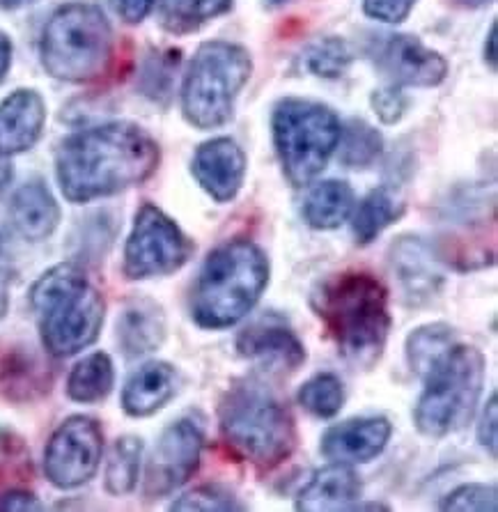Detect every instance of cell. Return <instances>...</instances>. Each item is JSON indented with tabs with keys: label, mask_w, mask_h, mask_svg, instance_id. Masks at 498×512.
<instances>
[{
	"label": "cell",
	"mask_w": 498,
	"mask_h": 512,
	"mask_svg": "<svg viewBox=\"0 0 498 512\" xmlns=\"http://www.w3.org/2000/svg\"><path fill=\"white\" fill-rule=\"evenodd\" d=\"M159 166V145L131 122L79 131L60 145L56 175L72 203H90L143 184Z\"/></svg>",
	"instance_id": "cell-1"
},
{
	"label": "cell",
	"mask_w": 498,
	"mask_h": 512,
	"mask_svg": "<svg viewBox=\"0 0 498 512\" xmlns=\"http://www.w3.org/2000/svg\"><path fill=\"white\" fill-rule=\"evenodd\" d=\"M219 428L241 460L274 469L297 451V423L287 402L260 377H241L219 402Z\"/></svg>",
	"instance_id": "cell-2"
},
{
	"label": "cell",
	"mask_w": 498,
	"mask_h": 512,
	"mask_svg": "<svg viewBox=\"0 0 498 512\" xmlns=\"http://www.w3.org/2000/svg\"><path fill=\"white\" fill-rule=\"evenodd\" d=\"M313 308L340 354L370 368L384 354L393 320L388 290L370 274H340L317 287Z\"/></svg>",
	"instance_id": "cell-3"
},
{
	"label": "cell",
	"mask_w": 498,
	"mask_h": 512,
	"mask_svg": "<svg viewBox=\"0 0 498 512\" xmlns=\"http://www.w3.org/2000/svg\"><path fill=\"white\" fill-rule=\"evenodd\" d=\"M269 285V260L258 244L235 239L209 253L191 294L202 329H230L251 313Z\"/></svg>",
	"instance_id": "cell-4"
},
{
	"label": "cell",
	"mask_w": 498,
	"mask_h": 512,
	"mask_svg": "<svg viewBox=\"0 0 498 512\" xmlns=\"http://www.w3.org/2000/svg\"><path fill=\"white\" fill-rule=\"evenodd\" d=\"M30 304L40 320L44 347L53 356L83 352L104 327L106 301L74 262L46 271L30 290Z\"/></svg>",
	"instance_id": "cell-5"
},
{
	"label": "cell",
	"mask_w": 498,
	"mask_h": 512,
	"mask_svg": "<svg viewBox=\"0 0 498 512\" xmlns=\"http://www.w3.org/2000/svg\"><path fill=\"white\" fill-rule=\"evenodd\" d=\"M487 361L478 347L457 343L425 372V389L414 409L420 434L441 439L464 430L476 414Z\"/></svg>",
	"instance_id": "cell-6"
},
{
	"label": "cell",
	"mask_w": 498,
	"mask_h": 512,
	"mask_svg": "<svg viewBox=\"0 0 498 512\" xmlns=\"http://www.w3.org/2000/svg\"><path fill=\"white\" fill-rule=\"evenodd\" d=\"M113 58V30L97 5H62L42 35V65L53 79L95 81Z\"/></svg>",
	"instance_id": "cell-7"
},
{
	"label": "cell",
	"mask_w": 498,
	"mask_h": 512,
	"mask_svg": "<svg viewBox=\"0 0 498 512\" xmlns=\"http://www.w3.org/2000/svg\"><path fill=\"white\" fill-rule=\"evenodd\" d=\"M253 62L244 46L207 42L193 56L182 85V111L198 129H216L235 113V99L251 79Z\"/></svg>",
	"instance_id": "cell-8"
},
{
	"label": "cell",
	"mask_w": 498,
	"mask_h": 512,
	"mask_svg": "<svg viewBox=\"0 0 498 512\" xmlns=\"http://www.w3.org/2000/svg\"><path fill=\"white\" fill-rule=\"evenodd\" d=\"M271 129L280 166L294 186H306L322 173L338 150L342 131L329 106L308 99H283L274 108Z\"/></svg>",
	"instance_id": "cell-9"
},
{
	"label": "cell",
	"mask_w": 498,
	"mask_h": 512,
	"mask_svg": "<svg viewBox=\"0 0 498 512\" xmlns=\"http://www.w3.org/2000/svg\"><path fill=\"white\" fill-rule=\"evenodd\" d=\"M191 239L157 205H143L124 248V274L131 281L175 274L189 262Z\"/></svg>",
	"instance_id": "cell-10"
},
{
	"label": "cell",
	"mask_w": 498,
	"mask_h": 512,
	"mask_svg": "<svg viewBox=\"0 0 498 512\" xmlns=\"http://www.w3.org/2000/svg\"><path fill=\"white\" fill-rule=\"evenodd\" d=\"M101 455H104V434L99 423L90 416L67 418L44 453V473L60 490H74L95 478Z\"/></svg>",
	"instance_id": "cell-11"
},
{
	"label": "cell",
	"mask_w": 498,
	"mask_h": 512,
	"mask_svg": "<svg viewBox=\"0 0 498 512\" xmlns=\"http://www.w3.org/2000/svg\"><path fill=\"white\" fill-rule=\"evenodd\" d=\"M202 448H205V430L196 418H180L168 425L147 460L145 499H161L191 480L200 467Z\"/></svg>",
	"instance_id": "cell-12"
},
{
	"label": "cell",
	"mask_w": 498,
	"mask_h": 512,
	"mask_svg": "<svg viewBox=\"0 0 498 512\" xmlns=\"http://www.w3.org/2000/svg\"><path fill=\"white\" fill-rule=\"evenodd\" d=\"M370 58L393 85L409 88H434L446 81L448 62L441 53L427 49L414 35L377 37Z\"/></svg>",
	"instance_id": "cell-13"
},
{
	"label": "cell",
	"mask_w": 498,
	"mask_h": 512,
	"mask_svg": "<svg viewBox=\"0 0 498 512\" xmlns=\"http://www.w3.org/2000/svg\"><path fill=\"white\" fill-rule=\"evenodd\" d=\"M237 352L269 372H294L306 363V347L283 320L264 315L237 338Z\"/></svg>",
	"instance_id": "cell-14"
},
{
	"label": "cell",
	"mask_w": 498,
	"mask_h": 512,
	"mask_svg": "<svg viewBox=\"0 0 498 512\" xmlns=\"http://www.w3.org/2000/svg\"><path fill=\"white\" fill-rule=\"evenodd\" d=\"M388 260L411 306H425L437 299L443 287V269L432 244L414 235L400 237L388 251Z\"/></svg>",
	"instance_id": "cell-15"
},
{
	"label": "cell",
	"mask_w": 498,
	"mask_h": 512,
	"mask_svg": "<svg viewBox=\"0 0 498 512\" xmlns=\"http://www.w3.org/2000/svg\"><path fill=\"white\" fill-rule=\"evenodd\" d=\"M393 425L384 416L349 418L324 432L319 451L329 462L363 464L384 453Z\"/></svg>",
	"instance_id": "cell-16"
},
{
	"label": "cell",
	"mask_w": 498,
	"mask_h": 512,
	"mask_svg": "<svg viewBox=\"0 0 498 512\" xmlns=\"http://www.w3.org/2000/svg\"><path fill=\"white\" fill-rule=\"evenodd\" d=\"M193 177L216 203H230L246 177V154L230 138H212L193 157Z\"/></svg>",
	"instance_id": "cell-17"
},
{
	"label": "cell",
	"mask_w": 498,
	"mask_h": 512,
	"mask_svg": "<svg viewBox=\"0 0 498 512\" xmlns=\"http://www.w3.org/2000/svg\"><path fill=\"white\" fill-rule=\"evenodd\" d=\"M44 120V99L35 90L12 92L0 104V157L30 150L40 141Z\"/></svg>",
	"instance_id": "cell-18"
},
{
	"label": "cell",
	"mask_w": 498,
	"mask_h": 512,
	"mask_svg": "<svg viewBox=\"0 0 498 512\" xmlns=\"http://www.w3.org/2000/svg\"><path fill=\"white\" fill-rule=\"evenodd\" d=\"M361 478L349 464L333 462L319 469L297 496V510L303 512H336L359 510Z\"/></svg>",
	"instance_id": "cell-19"
},
{
	"label": "cell",
	"mask_w": 498,
	"mask_h": 512,
	"mask_svg": "<svg viewBox=\"0 0 498 512\" xmlns=\"http://www.w3.org/2000/svg\"><path fill=\"white\" fill-rule=\"evenodd\" d=\"M177 370L166 361H150L129 377L122 391V407L129 416L143 418L166 407L177 393Z\"/></svg>",
	"instance_id": "cell-20"
},
{
	"label": "cell",
	"mask_w": 498,
	"mask_h": 512,
	"mask_svg": "<svg viewBox=\"0 0 498 512\" xmlns=\"http://www.w3.org/2000/svg\"><path fill=\"white\" fill-rule=\"evenodd\" d=\"M10 216L14 228L28 242H42L51 237L60 223V207L42 182H28L14 193Z\"/></svg>",
	"instance_id": "cell-21"
},
{
	"label": "cell",
	"mask_w": 498,
	"mask_h": 512,
	"mask_svg": "<svg viewBox=\"0 0 498 512\" xmlns=\"http://www.w3.org/2000/svg\"><path fill=\"white\" fill-rule=\"evenodd\" d=\"M166 340V317L159 304L136 299L127 304L118 320V343L127 356H145Z\"/></svg>",
	"instance_id": "cell-22"
},
{
	"label": "cell",
	"mask_w": 498,
	"mask_h": 512,
	"mask_svg": "<svg viewBox=\"0 0 498 512\" xmlns=\"http://www.w3.org/2000/svg\"><path fill=\"white\" fill-rule=\"evenodd\" d=\"M354 191L347 182L326 180L308 191L303 203V219L315 230H336L354 214Z\"/></svg>",
	"instance_id": "cell-23"
},
{
	"label": "cell",
	"mask_w": 498,
	"mask_h": 512,
	"mask_svg": "<svg viewBox=\"0 0 498 512\" xmlns=\"http://www.w3.org/2000/svg\"><path fill=\"white\" fill-rule=\"evenodd\" d=\"M457 343H459L457 331L450 327V324H443V322L425 324V327H418L416 331H411L407 338V345H404L411 372H416L418 377H423L425 372L430 370L434 363H439Z\"/></svg>",
	"instance_id": "cell-24"
},
{
	"label": "cell",
	"mask_w": 498,
	"mask_h": 512,
	"mask_svg": "<svg viewBox=\"0 0 498 512\" xmlns=\"http://www.w3.org/2000/svg\"><path fill=\"white\" fill-rule=\"evenodd\" d=\"M113 382L115 370L111 356L104 352H95L85 356V359L76 363L74 370L69 372L67 395L76 402L90 405V402L104 400L106 395L111 393Z\"/></svg>",
	"instance_id": "cell-25"
},
{
	"label": "cell",
	"mask_w": 498,
	"mask_h": 512,
	"mask_svg": "<svg viewBox=\"0 0 498 512\" xmlns=\"http://www.w3.org/2000/svg\"><path fill=\"white\" fill-rule=\"evenodd\" d=\"M232 10V0H161L159 19L168 33L186 35Z\"/></svg>",
	"instance_id": "cell-26"
},
{
	"label": "cell",
	"mask_w": 498,
	"mask_h": 512,
	"mask_svg": "<svg viewBox=\"0 0 498 512\" xmlns=\"http://www.w3.org/2000/svg\"><path fill=\"white\" fill-rule=\"evenodd\" d=\"M402 212L404 207L400 203H395V198L388 191H370L368 196L363 198L359 209L352 214V228L356 239H359V244L375 242L381 232L400 219Z\"/></svg>",
	"instance_id": "cell-27"
},
{
	"label": "cell",
	"mask_w": 498,
	"mask_h": 512,
	"mask_svg": "<svg viewBox=\"0 0 498 512\" xmlns=\"http://www.w3.org/2000/svg\"><path fill=\"white\" fill-rule=\"evenodd\" d=\"M140 457H143V441L138 437H120L115 441L106 467L108 492L124 496L134 490L140 476Z\"/></svg>",
	"instance_id": "cell-28"
},
{
	"label": "cell",
	"mask_w": 498,
	"mask_h": 512,
	"mask_svg": "<svg viewBox=\"0 0 498 512\" xmlns=\"http://www.w3.org/2000/svg\"><path fill=\"white\" fill-rule=\"evenodd\" d=\"M345 398V384L333 372H319L299 389V405L317 418L338 416Z\"/></svg>",
	"instance_id": "cell-29"
},
{
	"label": "cell",
	"mask_w": 498,
	"mask_h": 512,
	"mask_svg": "<svg viewBox=\"0 0 498 512\" xmlns=\"http://www.w3.org/2000/svg\"><path fill=\"white\" fill-rule=\"evenodd\" d=\"M340 161L349 168L370 166L381 154V134L363 120H352L340 131Z\"/></svg>",
	"instance_id": "cell-30"
},
{
	"label": "cell",
	"mask_w": 498,
	"mask_h": 512,
	"mask_svg": "<svg viewBox=\"0 0 498 512\" xmlns=\"http://www.w3.org/2000/svg\"><path fill=\"white\" fill-rule=\"evenodd\" d=\"M303 58H306V65L313 74L322 76V79H340L352 65L354 53L342 37H324V40L310 44Z\"/></svg>",
	"instance_id": "cell-31"
},
{
	"label": "cell",
	"mask_w": 498,
	"mask_h": 512,
	"mask_svg": "<svg viewBox=\"0 0 498 512\" xmlns=\"http://www.w3.org/2000/svg\"><path fill=\"white\" fill-rule=\"evenodd\" d=\"M177 512H228V510H244V503H239V499L230 490H225L221 485H202L196 487V490L186 492L180 496L173 506H170Z\"/></svg>",
	"instance_id": "cell-32"
},
{
	"label": "cell",
	"mask_w": 498,
	"mask_h": 512,
	"mask_svg": "<svg viewBox=\"0 0 498 512\" xmlns=\"http://www.w3.org/2000/svg\"><path fill=\"white\" fill-rule=\"evenodd\" d=\"M441 510L453 512H496L498 510V487L494 483H469L459 485L457 490L443 496Z\"/></svg>",
	"instance_id": "cell-33"
},
{
	"label": "cell",
	"mask_w": 498,
	"mask_h": 512,
	"mask_svg": "<svg viewBox=\"0 0 498 512\" xmlns=\"http://www.w3.org/2000/svg\"><path fill=\"white\" fill-rule=\"evenodd\" d=\"M407 106L409 99L398 85H388V88L372 92V108H375V113L384 124L400 122L404 111H407Z\"/></svg>",
	"instance_id": "cell-34"
},
{
	"label": "cell",
	"mask_w": 498,
	"mask_h": 512,
	"mask_svg": "<svg viewBox=\"0 0 498 512\" xmlns=\"http://www.w3.org/2000/svg\"><path fill=\"white\" fill-rule=\"evenodd\" d=\"M418 0H363V12L384 23H402Z\"/></svg>",
	"instance_id": "cell-35"
},
{
	"label": "cell",
	"mask_w": 498,
	"mask_h": 512,
	"mask_svg": "<svg viewBox=\"0 0 498 512\" xmlns=\"http://www.w3.org/2000/svg\"><path fill=\"white\" fill-rule=\"evenodd\" d=\"M478 441L480 446L489 451V455L496 457V444H498V395H489V402L485 411H482L480 425H478Z\"/></svg>",
	"instance_id": "cell-36"
},
{
	"label": "cell",
	"mask_w": 498,
	"mask_h": 512,
	"mask_svg": "<svg viewBox=\"0 0 498 512\" xmlns=\"http://www.w3.org/2000/svg\"><path fill=\"white\" fill-rule=\"evenodd\" d=\"M0 510L5 512H33L42 510V503L35 494L23 492V490H12L0 496Z\"/></svg>",
	"instance_id": "cell-37"
},
{
	"label": "cell",
	"mask_w": 498,
	"mask_h": 512,
	"mask_svg": "<svg viewBox=\"0 0 498 512\" xmlns=\"http://www.w3.org/2000/svg\"><path fill=\"white\" fill-rule=\"evenodd\" d=\"M115 10L127 23H140L147 14L152 12V7L157 0H111Z\"/></svg>",
	"instance_id": "cell-38"
},
{
	"label": "cell",
	"mask_w": 498,
	"mask_h": 512,
	"mask_svg": "<svg viewBox=\"0 0 498 512\" xmlns=\"http://www.w3.org/2000/svg\"><path fill=\"white\" fill-rule=\"evenodd\" d=\"M10 283H12V260L3 244V239H0V320L7 315V306H10Z\"/></svg>",
	"instance_id": "cell-39"
},
{
	"label": "cell",
	"mask_w": 498,
	"mask_h": 512,
	"mask_svg": "<svg viewBox=\"0 0 498 512\" xmlns=\"http://www.w3.org/2000/svg\"><path fill=\"white\" fill-rule=\"evenodd\" d=\"M23 453V441L14 437L12 432L0 430V464L19 460Z\"/></svg>",
	"instance_id": "cell-40"
},
{
	"label": "cell",
	"mask_w": 498,
	"mask_h": 512,
	"mask_svg": "<svg viewBox=\"0 0 498 512\" xmlns=\"http://www.w3.org/2000/svg\"><path fill=\"white\" fill-rule=\"evenodd\" d=\"M12 62V42L7 40V35L0 33V81L5 79L7 69H10Z\"/></svg>",
	"instance_id": "cell-41"
},
{
	"label": "cell",
	"mask_w": 498,
	"mask_h": 512,
	"mask_svg": "<svg viewBox=\"0 0 498 512\" xmlns=\"http://www.w3.org/2000/svg\"><path fill=\"white\" fill-rule=\"evenodd\" d=\"M496 30L498 26L492 23V28H489V37L485 42V60L489 62V67L496 69Z\"/></svg>",
	"instance_id": "cell-42"
},
{
	"label": "cell",
	"mask_w": 498,
	"mask_h": 512,
	"mask_svg": "<svg viewBox=\"0 0 498 512\" xmlns=\"http://www.w3.org/2000/svg\"><path fill=\"white\" fill-rule=\"evenodd\" d=\"M12 182V164L5 157H0V193Z\"/></svg>",
	"instance_id": "cell-43"
},
{
	"label": "cell",
	"mask_w": 498,
	"mask_h": 512,
	"mask_svg": "<svg viewBox=\"0 0 498 512\" xmlns=\"http://www.w3.org/2000/svg\"><path fill=\"white\" fill-rule=\"evenodd\" d=\"M457 3H462L466 7H485V5H492L494 0H457Z\"/></svg>",
	"instance_id": "cell-44"
},
{
	"label": "cell",
	"mask_w": 498,
	"mask_h": 512,
	"mask_svg": "<svg viewBox=\"0 0 498 512\" xmlns=\"http://www.w3.org/2000/svg\"><path fill=\"white\" fill-rule=\"evenodd\" d=\"M30 3V0H0V7H7V10H14V7H21Z\"/></svg>",
	"instance_id": "cell-45"
},
{
	"label": "cell",
	"mask_w": 498,
	"mask_h": 512,
	"mask_svg": "<svg viewBox=\"0 0 498 512\" xmlns=\"http://www.w3.org/2000/svg\"><path fill=\"white\" fill-rule=\"evenodd\" d=\"M271 3H274V5H280V3H285V0H271Z\"/></svg>",
	"instance_id": "cell-46"
}]
</instances>
